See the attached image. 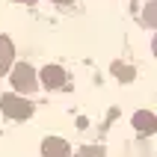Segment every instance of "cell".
I'll return each instance as SVG.
<instances>
[{"label": "cell", "instance_id": "7", "mask_svg": "<svg viewBox=\"0 0 157 157\" xmlns=\"http://www.w3.org/2000/svg\"><path fill=\"white\" fill-rule=\"evenodd\" d=\"M113 71H116V77L124 80V83H131V80H133V68H131V65H119V62H116Z\"/></svg>", "mask_w": 157, "mask_h": 157}, {"label": "cell", "instance_id": "5", "mask_svg": "<svg viewBox=\"0 0 157 157\" xmlns=\"http://www.w3.org/2000/svg\"><path fill=\"white\" fill-rule=\"evenodd\" d=\"M12 56H15V48H12V39H6V36H0V74H3V71H9V65H12Z\"/></svg>", "mask_w": 157, "mask_h": 157}, {"label": "cell", "instance_id": "6", "mask_svg": "<svg viewBox=\"0 0 157 157\" xmlns=\"http://www.w3.org/2000/svg\"><path fill=\"white\" fill-rule=\"evenodd\" d=\"M133 128L136 131H142V133H154V113H145V110H140V113L133 116Z\"/></svg>", "mask_w": 157, "mask_h": 157}, {"label": "cell", "instance_id": "4", "mask_svg": "<svg viewBox=\"0 0 157 157\" xmlns=\"http://www.w3.org/2000/svg\"><path fill=\"white\" fill-rule=\"evenodd\" d=\"M42 83H44L48 89L65 86V71H62L59 65H44V68H42Z\"/></svg>", "mask_w": 157, "mask_h": 157}, {"label": "cell", "instance_id": "9", "mask_svg": "<svg viewBox=\"0 0 157 157\" xmlns=\"http://www.w3.org/2000/svg\"><path fill=\"white\" fill-rule=\"evenodd\" d=\"M53 3H59V6H68V3H74V0H53Z\"/></svg>", "mask_w": 157, "mask_h": 157}, {"label": "cell", "instance_id": "8", "mask_svg": "<svg viewBox=\"0 0 157 157\" xmlns=\"http://www.w3.org/2000/svg\"><path fill=\"white\" fill-rule=\"evenodd\" d=\"M142 21H145V27H154V3H148V9H145Z\"/></svg>", "mask_w": 157, "mask_h": 157}, {"label": "cell", "instance_id": "3", "mask_svg": "<svg viewBox=\"0 0 157 157\" xmlns=\"http://www.w3.org/2000/svg\"><path fill=\"white\" fill-rule=\"evenodd\" d=\"M42 157H71V148H68V142L59 140V136H48L42 142Z\"/></svg>", "mask_w": 157, "mask_h": 157}, {"label": "cell", "instance_id": "2", "mask_svg": "<svg viewBox=\"0 0 157 157\" xmlns=\"http://www.w3.org/2000/svg\"><path fill=\"white\" fill-rule=\"evenodd\" d=\"M0 110L9 119H30L33 116V104L27 98H18V95H3L0 98Z\"/></svg>", "mask_w": 157, "mask_h": 157}, {"label": "cell", "instance_id": "1", "mask_svg": "<svg viewBox=\"0 0 157 157\" xmlns=\"http://www.w3.org/2000/svg\"><path fill=\"white\" fill-rule=\"evenodd\" d=\"M9 77H12V86H15L18 92H27V95H30V92H36V86H39L36 71L30 68L27 62H18L15 68H12V74H9Z\"/></svg>", "mask_w": 157, "mask_h": 157}]
</instances>
